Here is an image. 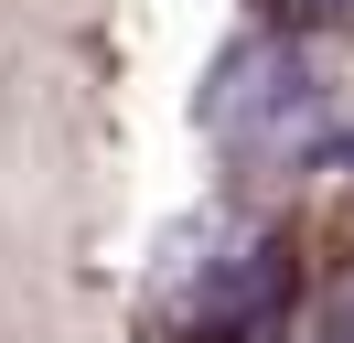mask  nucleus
I'll use <instances>...</instances> for the list:
<instances>
[{
	"label": "nucleus",
	"mask_w": 354,
	"mask_h": 343,
	"mask_svg": "<svg viewBox=\"0 0 354 343\" xmlns=\"http://www.w3.org/2000/svg\"><path fill=\"white\" fill-rule=\"evenodd\" d=\"M333 343H354V290H344V322H333Z\"/></svg>",
	"instance_id": "nucleus-3"
},
{
	"label": "nucleus",
	"mask_w": 354,
	"mask_h": 343,
	"mask_svg": "<svg viewBox=\"0 0 354 343\" xmlns=\"http://www.w3.org/2000/svg\"><path fill=\"white\" fill-rule=\"evenodd\" d=\"M311 129H322L311 64L290 43H236L215 75V140L247 150V161H290V150H311Z\"/></svg>",
	"instance_id": "nucleus-1"
},
{
	"label": "nucleus",
	"mask_w": 354,
	"mask_h": 343,
	"mask_svg": "<svg viewBox=\"0 0 354 343\" xmlns=\"http://www.w3.org/2000/svg\"><path fill=\"white\" fill-rule=\"evenodd\" d=\"M354 0H290V21H344Z\"/></svg>",
	"instance_id": "nucleus-2"
}]
</instances>
